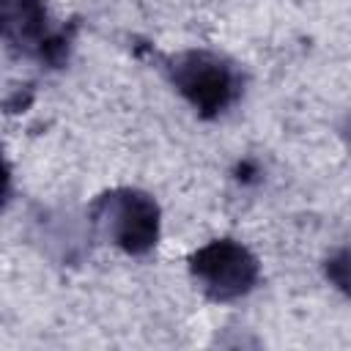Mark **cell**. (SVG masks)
<instances>
[{"label":"cell","mask_w":351,"mask_h":351,"mask_svg":"<svg viewBox=\"0 0 351 351\" xmlns=\"http://www.w3.org/2000/svg\"><path fill=\"white\" fill-rule=\"evenodd\" d=\"M88 219L96 236L126 255H148L162 230V211L156 200L132 186H115L93 197Z\"/></svg>","instance_id":"6da1fadb"},{"label":"cell","mask_w":351,"mask_h":351,"mask_svg":"<svg viewBox=\"0 0 351 351\" xmlns=\"http://www.w3.org/2000/svg\"><path fill=\"white\" fill-rule=\"evenodd\" d=\"M170 85L200 118L222 115L241 93V74L230 60L208 49H184L165 60Z\"/></svg>","instance_id":"7a4b0ae2"},{"label":"cell","mask_w":351,"mask_h":351,"mask_svg":"<svg viewBox=\"0 0 351 351\" xmlns=\"http://www.w3.org/2000/svg\"><path fill=\"white\" fill-rule=\"evenodd\" d=\"M189 274L211 302H236L261 280L258 258L236 239H214L192 252Z\"/></svg>","instance_id":"3957f363"},{"label":"cell","mask_w":351,"mask_h":351,"mask_svg":"<svg viewBox=\"0 0 351 351\" xmlns=\"http://www.w3.org/2000/svg\"><path fill=\"white\" fill-rule=\"evenodd\" d=\"M3 38L19 55L49 66H58L69 49V38L52 27L44 0H3Z\"/></svg>","instance_id":"277c9868"},{"label":"cell","mask_w":351,"mask_h":351,"mask_svg":"<svg viewBox=\"0 0 351 351\" xmlns=\"http://www.w3.org/2000/svg\"><path fill=\"white\" fill-rule=\"evenodd\" d=\"M324 274L343 296L351 299V247H343L335 255H329L324 263Z\"/></svg>","instance_id":"5b68a950"}]
</instances>
